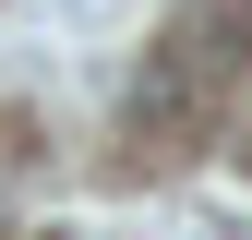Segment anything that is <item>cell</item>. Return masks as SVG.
<instances>
[{
  "instance_id": "1",
  "label": "cell",
  "mask_w": 252,
  "mask_h": 240,
  "mask_svg": "<svg viewBox=\"0 0 252 240\" xmlns=\"http://www.w3.org/2000/svg\"><path fill=\"white\" fill-rule=\"evenodd\" d=\"M120 132H132V156H192V144H204V48L192 36L144 48L132 96H120Z\"/></svg>"
}]
</instances>
